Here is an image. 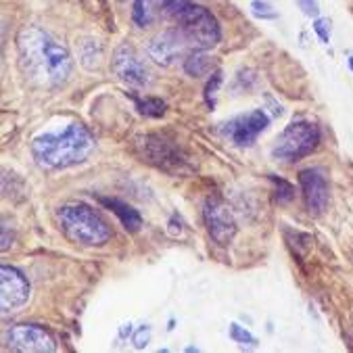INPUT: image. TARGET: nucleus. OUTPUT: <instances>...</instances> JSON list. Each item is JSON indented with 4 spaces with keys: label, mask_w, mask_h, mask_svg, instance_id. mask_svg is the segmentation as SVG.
Instances as JSON below:
<instances>
[{
    "label": "nucleus",
    "mask_w": 353,
    "mask_h": 353,
    "mask_svg": "<svg viewBox=\"0 0 353 353\" xmlns=\"http://www.w3.org/2000/svg\"><path fill=\"white\" fill-rule=\"evenodd\" d=\"M23 72L44 86H59L72 76L74 61L67 48L40 28H23L17 36Z\"/></svg>",
    "instance_id": "obj_1"
},
{
    "label": "nucleus",
    "mask_w": 353,
    "mask_h": 353,
    "mask_svg": "<svg viewBox=\"0 0 353 353\" xmlns=\"http://www.w3.org/2000/svg\"><path fill=\"white\" fill-rule=\"evenodd\" d=\"M94 149V138L82 123H69L63 132H46L34 138L32 153L42 168L61 170L82 163Z\"/></svg>",
    "instance_id": "obj_2"
},
{
    "label": "nucleus",
    "mask_w": 353,
    "mask_h": 353,
    "mask_svg": "<svg viewBox=\"0 0 353 353\" xmlns=\"http://www.w3.org/2000/svg\"><path fill=\"white\" fill-rule=\"evenodd\" d=\"M59 226L69 241L84 247H101L111 239V228L99 211L84 203H69L59 209Z\"/></svg>",
    "instance_id": "obj_3"
},
{
    "label": "nucleus",
    "mask_w": 353,
    "mask_h": 353,
    "mask_svg": "<svg viewBox=\"0 0 353 353\" xmlns=\"http://www.w3.org/2000/svg\"><path fill=\"white\" fill-rule=\"evenodd\" d=\"M176 19L180 23L178 30L182 32L186 42L190 46H194V48H201V50L214 48L220 42V38H222L218 19L214 17V13L207 11L205 7L188 3L176 15Z\"/></svg>",
    "instance_id": "obj_4"
},
{
    "label": "nucleus",
    "mask_w": 353,
    "mask_h": 353,
    "mask_svg": "<svg viewBox=\"0 0 353 353\" xmlns=\"http://www.w3.org/2000/svg\"><path fill=\"white\" fill-rule=\"evenodd\" d=\"M320 143V128L312 121H293L287 125V130L280 134L276 147L272 149V155L280 161H299L307 157L312 151H316Z\"/></svg>",
    "instance_id": "obj_5"
},
{
    "label": "nucleus",
    "mask_w": 353,
    "mask_h": 353,
    "mask_svg": "<svg viewBox=\"0 0 353 353\" xmlns=\"http://www.w3.org/2000/svg\"><path fill=\"white\" fill-rule=\"evenodd\" d=\"M136 153L143 157V161L170 172V174H180L186 170V157L180 151V147L174 140L161 136V134H145L136 138Z\"/></svg>",
    "instance_id": "obj_6"
},
{
    "label": "nucleus",
    "mask_w": 353,
    "mask_h": 353,
    "mask_svg": "<svg viewBox=\"0 0 353 353\" xmlns=\"http://www.w3.org/2000/svg\"><path fill=\"white\" fill-rule=\"evenodd\" d=\"M203 220L207 226L209 236L218 245H228L236 234V220L230 207L224 203L222 196H207L203 203Z\"/></svg>",
    "instance_id": "obj_7"
},
{
    "label": "nucleus",
    "mask_w": 353,
    "mask_h": 353,
    "mask_svg": "<svg viewBox=\"0 0 353 353\" xmlns=\"http://www.w3.org/2000/svg\"><path fill=\"white\" fill-rule=\"evenodd\" d=\"M113 72L121 82L134 88H145L151 82L149 69L145 67L143 59H140V54L130 44H121L113 52Z\"/></svg>",
    "instance_id": "obj_8"
},
{
    "label": "nucleus",
    "mask_w": 353,
    "mask_h": 353,
    "mask_svg": "<svg viewBox=\"0 0 353 353\" xmlns=\"http://www.w3.org/2000/svg\"><path fill=\"white\" fill-rule=\"evenodd\" d=\"M30 299L28 278L11 265L0 268V307L5 314L23 307Z\"/></svg>",
    "instance_id": "obj_9"
},
{
    "label": "nucleus",
    "mask_w": 353,
    "mask_h": 353,
    "mask_svg": "<svg viewBox=\"0 0 353 353\" xmlns=\"http://www.w3.org/2000/svg\"><path fill=\"white\" fill-rule=\"evenodd\" d=\"M7 341L17 351H30V353H50L57 349V343L52 334L38 324H17L9 330Z\"/></svg>",
    "instance_id": "obj_10"
},
{
    "label": "nucleus",
    "mask_w": 353,
    "mask_h": 353,
    "mask_svg": "<svg viewBox=\"0 0 353 353\" xmlns=\"http://www.w3.org/2000/svg\"><path fill=\"white\" fill-rule=\"evenodd\" d=\"M270 125V117L263 109H255L226 123V134L236 147H251L257 136Z\"/></svg>",
    "instance_id": "obj_11"
},
{
    "label": "nucleus",
    "mask_w": 353,
    "mask_h": 353,
    "mask_svg": "<svg viewBox=\"0 0 353 353\" xmlns=\"http://www.w3.org/2000/svg\"><path fill=\"white\" fill-rule=\"evenodd\" d=\"M186 38L182 36L180 30H165L161 34H157L151 44H149V57L161 65V67H170L174 65L186 48Z\"/></svg>",
    "instance_id": "obj_12"
},
{
    "label": "nucleus",
    "mask_w": 353,
    "mask_h": 353,
    "mask_svg": "<svg viewBox=\"0 0 353 353\" xmlns=\"http://www.w3.org/2000/svg\"><path fill=\"white\" fill-rule=\"evenodd\" d=\"M305 207L310 214H322L328 205V184L320 170H303L299 174Z\"/></svg>",
    "instance_id": "obj_13"
},
{
    "label": "nucleus",
    "mask_w": 353,
    "mask_h": 353,
    "mask_svg": "<svg viewBox=\"0 0 353 353\" xmlns=\"http://www.w3.org/2000/svg\"><path fill=\"white\" fill-rule=\"evenodd\" d=\"M99 203L105 205L109 211H113V214L119 218L121 226L130 232H136L140 230V226H143V218H140L138 211L128 205L125 201H119V199H111V196H99Z\"/></svg>",
    "instance_id": "obj_14"
},
{
    "label": "nucleus",
    "mask_w": 353,
    "mask_h": 353,
    "mask_svg": "<svg viewBox=\"0 0 353 353\" xmlns=\"http://www.w3.org/2000/svg\"><path fill=\"white\" fill-rule=\"evenodd\" d=\"M211 67H214V61H211L201 48L194 50L192 54H188L184 61V72L192 78H203V76L211 74Z\"/></svg>",
    "instance_id": "obj_15"
},
{
    "label": "nucleus",
    "mask_w": 353,
    "mask_h": 353,
    "mask_svg": "<svg viewBox=\"0 0 353 353\" xmlns=\"http://www.w3.org/2000/svg\"><path fill=\"white\" fill-rule=\"evenodd\" d=\"M153 0H134L132 19L138 28H149L153 23Z\"/></svg>",
    "instance_id": "obj_16"
},
{
    "label": "nucleus",
    "mask_w": 353,
    "mask_h": 353,
    "mask_svg": "<svg viewBox=\"0 0 353 353\" xmlns=\"http://www.w3.org/2000/svg\"><path fill=\"white\" fill-rule=\"evenodd\" d=\"M136 107H138L140 113L147 115V117H161L165 113V103L161 99H153V97L136 101Z\"/></svg>",
    "instance_id": "obj_17"
},
{
    "label": "nucleus",
    "mask_w": 353,
    "mask_h": 353,
    "mask_svg": "<svg viewBox=\"0 0 353 353\" xmlns=\"http://www.w3.org/2000/svg\"><path fill=\"white\" fill-rule=\"evenodd\" d=\"M251 13H253V17H257L261 21H270V19L278 17L276 9L268 3V0H253V3H251Z\"/></svg>",
    "instance_id": "obj_18"
},
{
    "label": "nucleus",
    "mask_w": 353,
    "mask_h": 353,
    "mask_svg": "<svg viewBox=\"0 0 353 353\" xmlns=\"http://www.w3.org/2000/svg\"><path fill=\"white\" fill-rule=\"evenodd\" d=\"M220 84H222V72L218 69V72L211 74V78H209V82H207V86H205V99H207V105H209L211 109L216 107V92H218V88H220Z\"/></svg>",
    "instance_id": "obj_19"
},
{
    "label": "nucleus",
    "mask_w": 353,
    "mask_h": 353,
    "mask_svg": "<svg viewBox=\"0 0 353 353\" xmlns=\"http://www.w3.org/2000/svg\"><path fill=\"white\" fill-rule=\"evenodd\" d=\"M230 339H232L234 343L249 345V347H255V345H257V339H255L249 330H245L241 324H236V322L230 324Z\"/></svg>",
    "instance_id": "obj_20"
},
{
    "label": "nucleus",
    "mask_w": 353,
    "mask_h": 353,
    "mask_svg": "<svg viewBox=\"0 0 353 353\" xmlns=\"http://www.w3.org/2000/svg\"><path fill=\"white\" fill-rule=\"evenodd\" d=\"M314 32L320 36V40H322L324 44L330 42V21H328V19H316V21H314Z\"/></svg>",
    "instance_id": "obj_21"
},
{
    "label": "nucleus",
    "mask_w": 353,
    "mask_h": 353,
    "mask_svg": "<svg viewBox=\"0 0 353 353\" xmlns=\"http://www.w3.org/2000/svg\"><path fill=\"white\" fill-rule=\"evenodd\" d=\"M272 180L278 186V201H291L293 199V186L289 182L280 180V178H274V176H272Z\"/></svg>",
    "instance_id": "obj_22"
},
{
    "label": "nucleus",
    "mask_w": 353,
    "mask_h": 353,
    "mask_svg": "<svg viewBox=\"0 0 353 353\" xmlns=\"http://www.w3.org/2000/svg\"><path fill=\"white\" fill-rule=\"evenodd\" d=\"M297 5L303 11V15H307V17H318L320 15L318 0H297Z\"/></svg>",
    "instance_id": "obj_23"
},
{
    "label": "nucleus",
    "mask_w": 353,
    "mask_h": 353,
    "mask_svg": "<svg viewBox=\"0 0 353 353\" xmlns=\"http://www.w3.org/2000/svg\"><path fill=\"white\" fill-rule=\"evenodd\" d=\"M149 339H151V328L149 326H143V328H138V332L134 334V347L136 349H143V347H147V343H149Z\"/></svg>",
    "instance_id": "obj_24"
},
{
    "label": "nucleus",
    "mask_w": 353,
    "mask_h": 353,
    "mask_svg": "<svg viewBox=\"0 0 353 353\" xmlns=\"http://www.w3.org/2000/svg\"><path fill=\"white\" fill-rule=\"evenodd\" d=\"M349 67H351V72H353V57L349 59Z\"/></svg>",
    "instance_id": "obj_25"
}]
</instances>
